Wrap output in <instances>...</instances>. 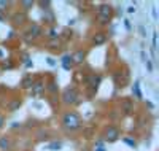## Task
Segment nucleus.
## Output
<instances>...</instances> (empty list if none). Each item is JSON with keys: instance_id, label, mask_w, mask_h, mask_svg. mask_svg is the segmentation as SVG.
Here are the masks:
<instances>
[{"instance_id": "aec40b11", "label": "nucleus", "mask_w": 159, "mask_h": 151, "mask_svg": "<svg viewBox=\"0 0 159 151\" xmlns=\"http://www.w3.org/2000/svg\"><path fill=\"white\" fill-rule=\"evenodd\" d=\"M156 46H157V34L153 32V49H156Z\"/></svg>"}, {"instance_id": "c85d7f7f", "label": "nucleus", "mask_w": 159, "mask_h": 151, "mask_svg": "<svg viewBox=\"0 0 159 151\" xmlns=\"http://www.w3.org/2000/svg\"><path fill=\"white\" fill-rule=\"evenodd\" d=\"M0 21H2V22H5V18H3L2 15H0Z\"/></svg>"}, {"instance_id": "423d86ee", "label": "nucleus", "mask_w": 159, "mask_h": 151, "mask_svg": "<svg viewBox=\"0 0 159 151\" xmlns=\"http://www.w3.org/2000/svg\"><path fill=\"white\" fill-rule=\"evenodd\" d=\"M29 35H25V38H27V40H34V38H37L40 34H42V29H40V27L37 25V24H32V27H30V29H29V32H27Z\"/></svg>"}, {"instance_id": "393cba45", "label": "nucleus", "mask_w": 159, "mask_h": 151, "mask_svg": "<svg viewBox=\"0 0 159 151\" xmlns=\"http://www.w3.org/2000/svg\"><path fill=\"white\" fill-rule=\"evenodd\" d=\"M3 124H5V118L0 115V127H3Z\"/></svg>"}, {"instance_id": "b1692460", "label": "nucleus", "mask_w": 159, "mask_h": 151, "mask_svg": "<svg viewBox=\"0 0 159 151\" xmlns=\"http://www.w3.org/2000/svg\"><path fill=\"white\" fill-rule=\"evenodd\" d=\"M24 18H25L24 15H16V16H15V19H16V22H21V19H24Z\"/></svg>"}, {"instance_id": "6e6552de", "label": "nucleus", "mask_w": 159, "mask_h": 151, "mask_svg": "<svg viewBox=\"0 0 159 151\" xmlns=\"http://www.w3.org/2000/svg\"><path fill=\"white\" fill-rule=\"evenodd\" d=\"M105 40H107L105 34L99 32V34H96V35H94V38H92V43H94L96 46H100V45H103V43H105Z\"/></svg>"}, {"instance_id": "9d476101", "label": "nucleus", "mask_w": 159, "mask_h": 151, "mask_svg": "<svg viewBox=\"0 0 159 151\" xmlns=\"http://www.w3.org/2000/svg\"><path fill=\"white\" fill-rule=\"evenodd\" d=\"M43 89H45V85H43V81H38V83L32 85V92H34L35 95L42 94V91H43Z\"/></svg>"}, {"instance_id": "bb28decb", "label": "nucleus", "mask_w": 159, "mask_h": 151, "mask_svg": "<svg viewBox=\"0 0 159 151\" xmlns=\"http://www.w3.org/2000/svg\"><path fill=\"white\" fill-rule=\"evenodd\" d=\"M147 65H148V70L151 72V70H153V65H151V62H150V61H147Z\"/></svg>"}, {"instance_id": "20e7f679", "label": "nucleus", "mask_w": 159, "mask_h": 151, "mask_svg": "<svg viewBox=\"0 0 159 151\" xmlns=\"http://www.w3.org/2000/svg\"><path fill=\"white\" fill-rule=\"evenodd\" d=\"M118 137H119V129H118V127H115V126H108L107 129H105L103 139L107 140V142H115V140H118Z\"/></svg>"}, {"instance_id": "dca6fc26", "label": "nucleus", "mask_w": 159, "mask_h": 151, "mask_svg": "<svg viewBox=\"0 0 159 151\" xmlns=\"http://www.w3.org/2000/svg\"><path fill=\"white\" fill-rule=\"evenodd\" d=\"M21 5L24 7V10H30V7H34V2H29V0H24V2H21Z\"/></svg>"}, {"instance_id": "9b49d317", "label": "nucleus", "mask_w": 159, "mask_h": 151, "mask_svg": "<svg viewBox=\"0 0 159 151\" xmlns=\"http://www.w3.org/2000/svg\"><path fill=\"white\" fill-rule=\"evenodd\" d=\"M72 56H69V54H67V56H64L62 57V67L65 68V70H70V67H72Z\"/></svg>"}, {"instance_id": "6ab92c4d", "label": "nucleus", "mask_w": 159, "mask_h": 151, "mask_svg": "<svg viewBox=\"0 0 159 151\" xmlns=\"http://www.w3.org/2000/svg\"><path fill=\"white\" fill-rule=\"evenodd\" d=\"M94 151H105V148H103V145L100 142H97L96 146H94Z\"/></svg>"}, {"instance_id": "f03ea898", "label": "nucleus", "mask_w": 159, "mask_h": 151, "mask_svg": "<svg viewBox=\"0 0 159 151\" xmlns=\"http://www.w3.org/2000/svg\"><path fill=\"white\" fill-rule=\"evenodd\" d=\"M113 16V8L110 5H100L97 10V18L100 24H108Z\"/></svg>"}, {"instance_id": "39448f33", "label": "nucleus", "mask_w": 159, "mask_h": 151, "mask_svg": "<svg viewBox=\"0 0 159 151\" xmlns=\"http://www.w3.org/2000/svg\"><path fill=\"white\" fill-rule=\"evenodd\" d=\"M86 81H88V85L92 88V91H96L97 86L100 85V81H102V76H100V75H91Z\"/></svg>"}, {"instance_id": "2eb2a0df", "label": "nucleus", "mask_w": 159, "mask_h": 151, "mask_svg": "<svg viewBox=\"0 0 159 151\" xmlns=\"http://www.w3.org/2000/svg\"><path fill=\"white\" fill-rule=\"evenodd\" d=\"M46 148H48V149H52V151H57V149L62 148V145H61V143H49Z\"/></svg>"}, {"instance_id": "a878e982", "label": "nucleus", "mask_w": 159, "mask_h": 151, "mask_svg": "<svg viewBox=\"0 0 159 151\" xmlns=\"http://www.w3.org/2000/svg\"><path fill=\"white\" fill-rule=\"evenodd\" d=\"M40 5H42V7H49L51 2H40Z\"/></svg>"}, {"instance_id": "f8f14e48", "label": "nucleus", "mask_w": 159, "mask_h": 151, "mask_svg": "<svg viewBox=\"0 0 159 151\" xmlns=\"http://www.w3.org/2000/svg\"><path fill=\"white\" fill-rule=\"evenodd\" d=\"M32 85H34V80H32V76H25V78L22 80V88L29 89V88H32Z\"/></svg>"}, {"instance_id": "4468645a", "label": "nucleus", "mask_w": 159, "mask_h": 151, "mask_svg": "<svg viewBox=\"0 0 159 151\" xmlns=\"http://www.w3.org/2000/svg\"><path fill=\"white\" fill-rule=\"evenodd\" d=\"M134 92H135V97L140 100L142 99V92H140V83H139V81L134 83Z\"/></svg>"}, {"instance_id": "5701e85b", "label": "nucleus", "mask_w": 159, "mask_h": 151, "mask_svg": "<svg viewBox=\"0 0 159 151\" xmlns=\"http://www.w3.org/2000/svg\"><path fill=\"white\" fill-rule=\"evenodd\" d=\"M7 7H8V2H3V0H0V11L5 10Z\"/></svg>"}, {"instance_id": "412c9836", "label": "nucleus", "mask_w": 159, "mask_h": 151, "mask_svg": "<svg viewBox=\"0 0 159 151\" xmlns=\"http://www.w3.org/2000/svg\"><path fill=\"white\" fill-rule=\"evenodd\" d=\"M57 35H59V34L56 32V29H51V30H49V38H54V40H56Z\"/></svg>"}, {"instance_id": "a211bd4d", "label": "nucleus", "mask_w": 159, "mask_h": 151, "mask_svg": "<svg viewBox=\"0 0 159 151\" xmlns=\"http://www.w3.org/2000/svg\"><path fill=\"white\" fill-rule=\"evenodd\" d=\"M124 143H126V145H129L130 148H135V145H137L134 140H130V139H124Z\"/></svg>"}, {"instance_id": "0eeeda50", "label": "nucleus", "mask_w": 159, "mask_h": 151, "mask_svg": "<svg viewBox=\"0 0 159 151\" xmlns=\"http://www.w3.org/2000/svg\"><path fill=\"white\" fill-rule=\"evenodd\" d=\"M84 57H86V53L83 49H80V51H76L73 56H72V62L73 64H83Z\"/></svg>"}, {"instance_id": "f3484780", "label": "nucleus", "mask_w": 159, "mask_h": 151, "mask_svg": "<svg viewBox=\"0 0 159 151\" xmlns=\"http://www.w3.org/2000/svg\"><path fill=\"white\" fill-rule=\"evenodd\" d=\"M48 89H49V92H57V85L54 83V81H51V83L48 85Z\"/></svg>"}, {"instance_id": "f257e3e1", "label": "nucleus", "mask_w": 159, "mask_h": 151, "mask_svg": "<svg viewBox=\"0 0 159 151\" xmlns=\"http://www.w3.org/2000/svg\"><path fill=\"white\" fill-rule=\"evenodd\" d=\"M62 124L67 130H76L81 127V118L75 112H69L62 116Z\"/></svg>"}, {"instance_id": "cd10ccee", "label": "nucleus", "mask_w": 159, "mask_h": 151, "mask_svg": "<svg viewBox=\"0 0 159 151\" xmlns=\"http://www.w3.org/2000/svg\"><path fill=\"white\" fill-rule=\"evenodd\" d=\"M127 11H129V13H135V8H134V7H129Z\"/></svg>"}, {"instance_id": "4be33fe9", "label": "nucleus", "mask_w": 159, "mask_h": 151, "mask_svg": "<svg viewBox=\"0 0 159 151\" xmlns=\"http://www.w3.org/2000/svg\"><path fill=\"white\" fill-rule=\"evenodd\" d=\"M130 107H132V105H130V102H124V112H126V113H129V112H130Z\"/></svg>"}, {"instance_id": "7ed1b4c3", "label": "nucleus", "mask_w": 159, "mask_h": 151, "mask_svg": "<svg viewBox=\"0 0 159 151\" xmlns=\"http://www.w3.org/2000/svg\"><path fill=\"white\" fill-rule=\"evenodd\" d=\"M78 100V92L75 88H67L62 94V102L67 103V105H73Z\"/></svg>"}, {"instance_id": "1a4fd4ad", "label": "nucleus", "mask_w": 159, "mask_h": 151, "mask_svg": "<svg viewBox=\"0 0 159 151\" xmlns=\"http://www.w3.org/2000/svg\"><path fill=\"white\" fill-rule=\"evenodd\" d=\"M10 146H11L10 139H7V137H2V139H0V151H8Z\"/></svg>"}, {"instance_id": "ddd939ff", "label": "nucleus", "mask_w": 159, "mask_h": 151, "mask_svg": "<svg viewBox=\"0 0 159 151\" xmlns=\"http://www.w3.org/2000/svg\"><path fill=\"white\" fill-rule=\"evenodd\" d=\"M21 107V100H13L11 103H10V107H8V110L10 112H16V110Z\"/></svg>"}]
</instances>
